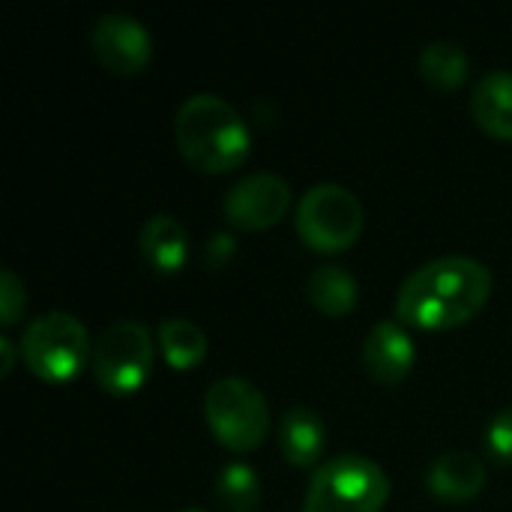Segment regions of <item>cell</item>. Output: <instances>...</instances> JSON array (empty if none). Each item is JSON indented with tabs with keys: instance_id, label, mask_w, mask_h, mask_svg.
<instances>
[{
	"instance_id": "cell-1",
	"label": "cell",
	"mask_w": 512,
	"mask_h": 512,
	"mask_svg": "<svg viewBox=\"0 0 512 512\" xmlns=\"http://www.w3.org/2000/svg\"><path fill=\"white\" fill-rule=\"evenodd\" d=\"M495 288L492 270L465 255H447L414 270L396 297V321L414 330H453L483 312Z\"/></svg>"
},
{
	"instance_id": "cell-2",
	"label": "cell",
	"mask_w": 512,
	"mask_h": 512,
	"mask_svg": "<svg viewBox=\"0 0 512 512\" xmlns=\"http://www.w3.org/2000/svg\"><path fill=\"white\" fill-rule=\"evenodd\" d=\"M174 138L183 159L204 174L237 171L252 150L249 126L237 108L216 93H195L180 105Z\"/></svg>"
},
{
	"instance_id": "cell-3",
	"label": "cell",
	"mask_w": 512,
	"mask_h": 512,
	"mask_svg": "<svg viewBox=\"0 0 512 512\" xmlns=\"http://www.w3.org/2000/svg\"><path fill=\"white\" fill-rule=\"evenodd\" d=\"M24 366L45 384H69L93 363V342L87 327L66 312H45L33 318L18 342Z\"/></svg>"
},
{
	"instance_id": "cell-4",
	"label": "cell",
	"mask_w": 512,
	"mask_h": 512,
	"mask_svg": "<svg viewBox=\"0 0 512 512\" xmlns=\"http://www.w3.org/2000/svg\"><path fill=\"white\" fill-rule=\"evenodd\" d=\"M390 498V480L366 456L345 453L324 462L306 489L303 512H381Z\"/></svg>"
},
{
	"instance_id": "cell-5",
	"label": "cell",
	"mask_w": 512,
	"mask_h": 512,
	"mask_svg": "<svg viewBox=\"0 0 512 512\" xmlns=\"http://www.w3.org/2000/svg\"><path fill=\"white\" fill-rule=\"evenodd\" d=\"M204 417L213 438L231 453H252L270 432L267 396L246 378H222L204 396Z\"/></svg>"
},
{
	"instance_id": "cell-6",
	"label": "cell",
	"mask_w": 512,
	"mask_h": 512,
	"mask_svg": "<svg viewBox=\"0 0 512 512\" xmlns=\"http://www.w3.org/2000/svg\"><path fill=\"white\" fill-rule=\"evenodd\" d=\"M297 234L300 240L324 255L351 249L363 234V204L339 183L312 186L297 204Z\"/></svg>"
},
{
	"instance_id": "cell-7",
	"label": "cell",
	"mask_w": 512,
	"mask_h": 512,
	"mask_svg": "<svg viewBox=\"0 0 512 512\" xmlns=\"http://www.w3.org/2000/svg\"><path fill=\"white\" fill-rule=\"evenodd\" d=\"M156 348L141 321H114L93 345V378L111 396L138 393L153 372Z\"/></svg>"
},
{
	"instance_id": "cell-8",
	"label": "cell",
	"mask_w": 512,
	"mask_h": 512,
	"mask_svg": "<svg viewBox=\"0 0 512 512\" xmlns=\"http://www.w3.org/2000/svg\"><path fill=\"white\" fill-rule=\"evenodd\" d=\"M90 51L111 75H138L153 57V39L138 18L126 12H105L90 30Z\"/></svg>"
},
{
	"instance_id": "cell-9",
	"label": "cell",
	"mask_w": 512,
	"mask_h": 512,
	"mask_svg": "<svg viewBox=\"0 0 512 512\" xmlns=\"http://www.w3.org/2000/svg\"><path fill=\"white\" fill-rule=\"evenodd\" d=\"M291 207V186L279 174L258 171L243 177L225 195V219L240 231H264L285 219Z\"/></svg>"
},
{
	"instance_id": "cell-10",
	"label": "cell",
	"mask_w": 512,
	"mask_h": 512,
	"mask_svg": "<svg viewBox=\"0 0 512 512\" xmlns=\"http://www.w3.org/2000/svg\"><path fill=\"white\" fill-rule=\"evenodd\" d=\"M363 369L369 372V378L381 387H399L417 360V345L408 333L405 324L399 321H378L366 342H363Z\"/></svg>"
},
{
	"instance_id": "cell-11",
	"label": "cell",
	"mask_w": 512,
	"mask_h": 512,
	"mask_svg": "<svg viewBox=\"0 0 512 512\" xmlns=\"http://www.w3.org/2000/svg\"><path fill=\"white\" fill-rule=\"evenodd\" d=\"M426 486L444 504H468L483 492L486 468L474 453L453 450V453H444L432 462Z\"/></svg>"
},
{
	"instance_id": "cell-12",
	"label": "cell",
	"mask_w": 512,
	"mask_h": 512,
	"mask_svg": "<svg viewBox=\"0 0 512 512\" xmlns=\"http://www.w3.org/2000/svg\"><path fill=\"white\" fill-rule=\"evenodd\" d=\"M471 117L486 135H492L498 141H512L510 69H492L480 78V84L471 93Z\"/></svg>"
},
{
	"instance_id": "cell-13",
	"label": "cell",
	"mask_w": 512,
	"mask_h": 512,
	"mask_svg": "<svg viewBox=\"0 0 512 512\" xmlns=\"http://www.w3.org/2000/svg\"><path fill=\"white\" fill-rule=\"evenodd\" d=\"M279 450L288 465L312 468L327 450V426L312 408H291L279 423Z\"/></svg>"
},
{
	"instance_id": "cell-14",
	"label": "cell",
	"mask_w": 512,
	"mask_h": 512,
	"mask_svg": "<svg viewBox=\"0 0 512 512\" xmlns=\"http://www.w3.org/2000/svg\"><path fill=\"white\" fill-rule=\"evenodd\" d=\"M138 246H141L144 261L156 273H177V270H183V264L189 258V234L168 213H156L141 225Z\"/></svg>"
},
{
	"instance_id": "cell-15",
	"label": "cell",
	"mask_w": 512,
	"mask_h": 512,
	"mask_svg": "<svg viewBox=\"0 0 512 512\" xmlns=\"http://www.w3.org/2000/svg\"><path fill=\"white\" fill-rule=\"evenodd\" d=\"M306 294L312 300V306L327 315V318H345L357 309L360 303V285L357 279L339 267V264H321L312 270L309 282H306Z\"/></svg>"
},
{
	"instance_id": "cell-16",
	"label": "cell",
	"mask_w": 512,
	"mask_h": 512,
	"mask_svg": "<svg viewBox=\"0 0 512 512\" xmlns=\"http://www.w3.org/2000/svg\"><path fill=\"white\" fill-rule=\"evenodd\" d=\"M468 72H471V60H468V54H465V48L459 42L441 39V42L426 45L423 54H420L423 81L432 84L441 93L459 90L468 81Z\"/></svg>"
},
{
	"instance_id": "cell-17",
	"label": "cell",
	"mask_w": 512,
	"mask_h": 512,
	"mask_svg": "<svg viewBox=\"0 0 512 512\" xmlns=\"http://www.w3.org/2000/svg\"><path fill=\"white\" fill-rule=\"evenodd\" d=\"M159 348L171 369L189 372L207 357V336L198 324L186 318H168L159 324Z\"/></svg>"
},
{
	"instance_id": "cell-18",
	"label": "cell",
	"mask_w": 512,
	"mask_h": 512,
	"mask_svg": "<svg viewBox=\"0 0 512 512\" xmlns=\"http://www.w3.org/2000/svg\"><path fill=\"white\" fill-rule=\"evenodd\" d=\"M216 501L225 512H258L261 483L246 462H228L216 477Z\"/></svg>"
},
{
	"instance_id": "cell-19",
	"label": "cell",
	"mask_w": 512,
	"mask_h": 512,
	"mask_svg": "<svg viewBox=\"0 0 512 512\" xmlns=\"http://www.w3.org/2000/svg\"><path fill=\"white\" fill-rule=\"evenodd\" d=\"M24 309H27V291H24V282L12 273V270H3L0 273V324L3 327H12L24 318Z\"/></svg>"
},
{
	"instance_id": "cell-20",
	"label": "cell",
	"mask_w": 512,
	"mask_h": 512,
	"mask_svg": "<svg viewBox=\"0 0 512 512\" xmlns=\"http://www.w3.org/2000/svg\"><path fill=\"white\" fill-rule=\"evenodd\" d=\"M486 453L498 465H512V408H504L486 429Z\"/></svg>"
},
{
	"instance_id": "cell-21",
	"label": "cell",
	"mask_w": 512,
	"mask_h": 512,
	"mask_svg": "<svg viewBox=\"0 0 512 512\" xmlns=\"http://www.w3.org/2000/svg\"><path fill=\"white\" fill-rule=\"evenodd\" d=\"M234 252H237V243H234L231 234H213V237L207 240L204 261H207L210 267H225V264H231Z\"/></svg>"
},
{
	"instance_id": "cell-22",
	"label": "cell",
	"mask_w": 512,
	"mask_h": 512,
	"mask_svg": "<svg viewBox=\"0 0 512 512\" xmlns=\"http://www.w3.org/2000/svg\"><path fill=\"white\" fill-rule=\"evenodd\" d=\"M0 357H3V363H0V375L6 378V375L15 369V360H18L15 345H12V339H9V336H0Z\"/></svg>"
},
{
	"instance_id": "cell-23",
	"label": "cell",
	"mask_w": 512,
	"mask_h": 512,
	"mask_svg": "<svg viewBox=\"0 0 512 512\" xmlns=\"http://www.w3.org/2000/svg\"><path fill=\"white\" fill-rule=\"evenodd\" d=\"M183 512H204V510H183Z\"/></svg>"
}]
</instances>
